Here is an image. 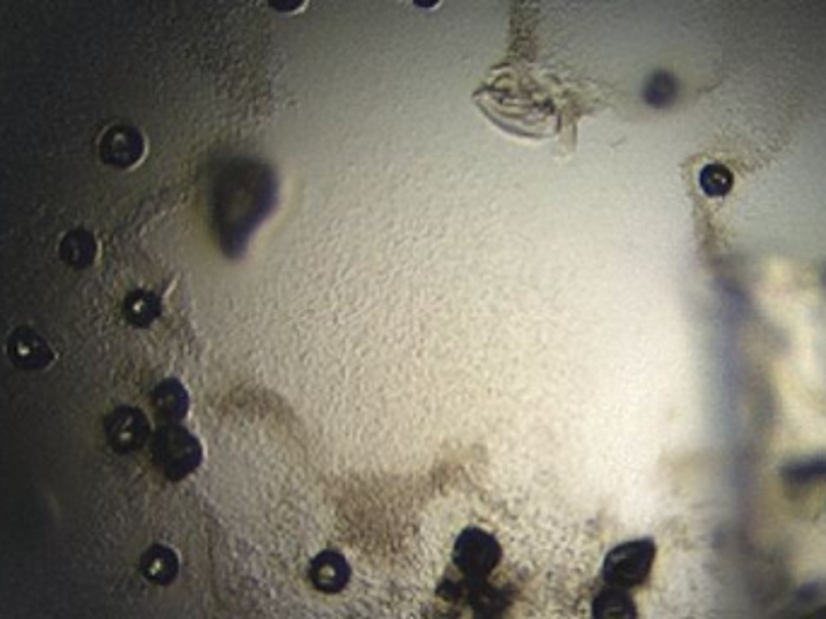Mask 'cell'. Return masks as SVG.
<instances>
[{
  "mask_svg": "<svg viewBox=\"0 0 826 619\" xmlns=\"http://www.w3.org/2000/svg\"><path fill=\"white\" fill-rule=\"evenodd\" d=\"M310 581L314 583L317 591L322 593H338L344 591L348 581H351V566L344 559V554L334 550H326L317 554L310 564Z\"/></svg>",
  "mask_w": 826,
  "mask_h": 619,
  "instance_id": "277c9868",
  "label": "cell"
},
{
  "mask_svg": "<svg viewBox=\"0 0 826 619\" xmlns=\"http://www.w3.org/2000/svg\"><path fill=\"white\" fill-rule=\"evenodd\" d=\"M655 557H658V544L650 538L629 540L607 554L602 576H605V581L611 589H638V585L648 581Z\"/></svg>",
  "mask_w": 826,
  "mask_h": 619,
  "instance_id": "6da1fadb",
  "label": "cell"
},
{
  "mask_svg": "<svg viewBox=\"0 0 826 619\" xmlns=\"http://www.w3.org/2000/svg\"><path fill=\"white\" fill-rule=\"evenodd\" d=\"M165 460L167 467L175 472V475H186L189 469H194L201 460V448L192 436H186L182 431H172L165 436Z\"/></svg>",
  "mask_w": 826,
  "mask_h": 619,
  "instance_id": "5b68a950",
  "label": "cell"
},
{
  "mask_svg": "<svg viewBox=\"0 0 826 619\" xmlns=\"http://www.w3.org/2000/svg\"><path fill=\"white\" fill-rule=\"evenodd\" d=\"M592 619H638V607L627 591L609 585L592 605Z\"/></svg>",
  "mask_w": 826,
  "mask_h": 619,
  "instance_id": "8992f818",
  "label": "cell"
},
{
  "mask_svg": "<svg viewBox=\"0 0 826 619\" xmlns=\"http://www.w3.org/2000/svg\"><path fill=\"white\" fill-rule=\"evenodd\" d=\"M94 249H98V245H94V237L88 233V230H73V233L66 235V240H63L61 245V255L66 261H70V265H90V261L94 259Z\"/></svg>",
  "mask_w": 826,
  "mask_h": 619,
  "instance_id": "52a82bcc",
  "label": "cell"
},
{
  "mask_svg": "<svg viewBox=\"0 0 826 619\" xmlns=\"http://www.w3.org/2000/svg\"><path fill=\"white\" fill-rule=\"evenodd\" d=\"M163 404H165L163 409H165L167 414H175V416L184 414V409H186V395H184L182 387L175 385V383L165 385V387H163Z\"/></svg>",
  "mask_w": 826,
  "mask_h": 619,
  "instance_id": "ba28073f",
  "label": "cell"
},
{
  "mask_svg": "<svg viewBox=\"0 0 826 619\" xmlns=\"http://www.w3.org/2000/svg\"><path fill=\"white\" fill-rule=\"evenodd\" d=\"M501 544H498L491 532L481 528H467L454 542L452 559L462 573L472 576V579H483L501 562Z\"/></svg>",
  "mask_w": 826,
  "mask_h": 619,
  "instance_id": "7a4b0ae2",
  "label": "cell"
},
{
  "mask_svg": "<svg viewBox=\"0 0 826 619\" xmlns=\"http://www.w3.org/2000/svg\"><path fill=\"white\" fill-rule=\"evenodd\" d=\"M145 141L131 126H114L100 141L102 160L114 167H131L143 157Z\"/></svg>",
  "mask_w": 826,
  "mask_h": 619,
  "instance_id": "3957f363",
  "label": "cell"
}]
</instances>
